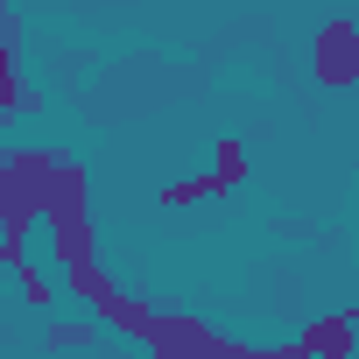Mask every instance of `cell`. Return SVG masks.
<instances>
[{
	"instance_id": "8",
	"label": "cell",
	"mask_w": 359,
	"mask_h": 359,
	"mask_svg": "<svg viewBox=\"0 0 359 359\" xmlns=\"http://www.w3.org/2000/svg\"><path fill=\"white\" fill-rule=\"evenodd\" d=\"M43 345L50 352H85V345H99V324L92 317H50L43 324Z\"/></svg>"
},
{
	"instance_id": "6",
	"label": "cell",
	"mask_w": 359,
	"mask_h": 359,
	"mask_svg": "<svg viewBox=\"0 0 359 359\" xmlns=\"http://www.w3.org/2000/svg\"><path fill=\"white\" fill-rule=\"evenodd\" d=\"M219 198H233V191L219 184L212 169H198V176H176V184H162V205H169V212H184V205H219Z\"/></svg>"
},
{
	"instance_id": "9",
	"label": "cell",
	"mask_w": 359,
	"mask_h": 359,
	"mask_svg": "<svg viewBox=\"0 0 359 359\" xmlns=\"http://www.w3.org/2000/svg\"><path fill=\"white\" fill-rule=\"evenodd\" d=\"M212 176H219L226 191H240V184H247V141H240V134H226V141L212 148Z\"/></svg>"
},
{
	"instance_id": "2",
	"label": "cell",
	"mask_w": 359,
	"mask_h": 359,
	"mask_svg": "<svg viewBox=\"0 0 359 359\" xmlns=\"http://www.w3.org/2000/svg\"><path fill=\"white\" fill-rule=\"evenodd\" d=\"M141 345H148V359H247V345L219 338L205 317H176V310H155Z\"/></svg>"
},
{
	"instance_id": "4",
	"label": "cell",
	"mask_w": 359,
	"mask_h": 359,
	"mask_svg": "<svg viewBox=\"0 0 359 359\" xmlns=\"http://www.w3.org/2000/svg\"><path fill=\"white\" fill-rule=\"evenodd\" d=\"M352 331H359V310H331L317 324H303V359H352Z\"/></svg>"
},
{
	"instance_id": "1",
	"label": "cell",
	"mask_w": 359,
	"mask_h": 359,
	"mask_svg": "<svg viewBox=\"0 0 359 359\" xmlns=\"http://www.w3.org/2000/svg\"><path fill=\"white\" fill-rule=\"evenodd\" d=\"M50 162L57 148H0V261L22 268V240L43 226V198H50Z\"/></svg>"
},
{
	"instance_id": "5",
	"label": "cell",
	"mask_w": 359,
	"mask_h": 359,
	"mask_svg": "<svg viewBox=\"0 0 359 359\" xmlns=\"http://www.w3.org/2000/svg\"><path fill=\"white\" fill-rule=\"evenodd\" d=\"M148 317H155V310H148L141 296H127V289H113V296L92 310V324H106V331H127V338H141V331H148Z\"/></svg>"
},
{
	"instance_id": "10",
	"label": "cell",
	"mask_w": 359,
	"mask_h": 359,
	"mask_svg": "<svg viewBox=\"0 0 359 359\" xmlns=\"http://www.w3.org/2000/svg\"><path fill=\"white\" fill-rule=\"evenodd\" d=\"M15 275H22V303H29V310H50V303H57V282H50L36 261H22Z\"/></svg>"
},
{
	"instance_id": "7",
	"label": "cell",
	"mask_w": 359,
	"mask_h": 359,
	"mask_svg": "<svg viewBox=\"0 0 359 359\" xmlns=\"http://www.w3.org/2000/svg\"><path fill=\"white\" fill-rule=\"evenodd\" d=\"M36 106V92L22 85V71H15V57H8V15H0V120L8 113H29Z\"/></svg>"
},
{
	"instance_id": "3",
	"label": "cell",
	"mask_w": 359,
	"mask_h": 359,
	"mask_svg": "<svg viewBox=\"0 0 359 359\" xmlns=\"http://www.w3.org/2000/svg\"><path fill=\"white\" fill-rule=\"evenodd\" d=\"M310 78H317L324 92H352V85H359V22H352V15H331V22L317 29V43H310Z\"/></svg>"
}]
</instances>
